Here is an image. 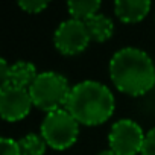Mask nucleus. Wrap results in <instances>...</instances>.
Listing matches in <instances>:
<instances>
[{
  "label": "nucleus",
  "mask_w": 155,
  "mask_h": 155,
  "mask_svg": "<svg viewBox=\"0 0 155 155\" xmlns=\"http://www.w3.org/2000/svg\"><path fill=\"white\" fill-rule=\"evenodd\" d=\"M70 84L67 78L58 71H41L29 87L32 102L37 108L52 113L55 110L64 108L70 94Z\"/></svg>",
  "instance_id": "nucleus-3"
},
{
  "label": "nucleus",
  "mask_w": 155,
  "mask_h": 155,
  "mask_svg": "<svg viewBox=\"0 0 155 155\" xmlns=\"http://www.w3.org/2000/svg\"><path fill=\"white\" fill-rule=\"evenodd\" d=\"M91 41L85 21L67 18L61 21L53 32V44L62 55H78L84 52Z\"/></svg>",
  "instance_id": "nucleus-5"
},
{
  "label": "nucleus",
  "mask_w": 155,
  "mask_h": 155,
  "mask_svg": "<svg viewBox=\"0 0 155 155\" xmlns=\"http://www.w3.org/2000/svg\"><path fill=\"white\" fill-rule=\"evenodd\" d=\"M38 76L37 73V67L29 62V61H17L14 64H11L9 68V74H8V81L5 85H12V87H18V88H28L32 85V82L35 81V78ZM2 85V87H5Z\"/></svg>",
  "instance_id": "nucleus-9"
},
{
  "label": "nucleus",
  "mask_w": 155,
  "mask_h": 155,
  "mask_svg": "<svg viewBox=\"0 0 155 155\" xmlns=\"http://www.w3.org/2000/svg\"><path fill=\"white\" fill-rule=\"evenodd\" d=\"M0 147H2V155H21V149H20L18 141L11 138V137H2Z\"/></svg>",
  "instance_id": "nucleus-14"
},
{
  "label": "nucleus",
  "mask_w": 155,
  "mask_h": 155,
  "mask_svg": "<svg viewBox=\"0 0 155 155\" xmlns=\"http://www.w3.org/2000/svg\"><path fill=\"white\" fill-rule=\"evenodd\" d=\"M85 25H87V29L90 32L91 41H96V43H104V41L110 40L114 34L113 20L108 15L101 14V12L93 15L91 18H88L85 21Z\"/></svg>",
  "instance_id": "nucleus-10"
},
{
  "label": "nucleus",
  "mask_w": 155,
  "mask_h": 155,
  "mask_svg": "<svg viewBox=\"0 0 155 155\" xmlns=\"http://www.w3.org/2000/svg\"><path fill=\"white\" fill-rule=\"evenodd\" d=\"M108 70L116 88L129 96H141L155 85V64L138 47L126 46L114 52Z\"/></svg>",
  "instance_id": "nucleus-1"
},
{
  "label": "nucleus",
  "mask_w": 155,
  "mask_h": 155,
  "mask_svg": "<svg viewBox=\"0 0 155 155\" xmlns=\"http://www.w3.org/2000/svg\"><path fill=\"white\" fill-rule=\"evenodd\" d=\"M96 155H117L113 149H104V150H101V152H97Z\"/></svg>",
  "instance_id": "nucleus-17"
},
{
  "label": "nucleus",
  "mask_w": 155,
  "mask_h": 155,
  "mask_svg": "<svg viewBox=\"0 0 155 155\" xmlns=\"http://www.w3.org/2000/svg\"><path fill=\"white\" fill-rule=\"evenodd\" d=\"M67 9H68L71 18L87 21L93 15L99 14L101 2L99 0H73V2L67 3Z\"/></svg>",
  "instance_id": "nucleus-11"
},
{
  "label": "nucleus",
  "mask_w": 155,
  "mask_h": 155,
  "mask_svg": "<svg viewBox=\"0 0 155 155\" xmlns=\"http://www.w3.org/2000/svg\"><path fill=\"white\" fill-rule=\"evenodd\" d=\"M47 5L49 2H46V0H20L18 2V6L29 14H38L44 8H47Z\"/></svg>",
  "instance_id": "nucleus-13"
},
{
  "label": "nucleus",
  "mask_w": 155,
  "mask_h": 155,
  "mask_svg": "<svg viewBox=\"0 0 155 155\" xmlns=\"http://www.w3.org/2000/svg\"><path fill=\"white\" fill-rule=\"evenodd\" d=\"M34 102L28 88L12 85L0 87V114L8 122H18L25 119Z\"/></svg>",
  "instance_id": "nucleus-7"
},
{
  "label": "nucleus",
  "mask_w": 155,
  "mask_h": 155,
  "mask_svg": "<svg viewBox=\"0 0 155 155\" xmlns=\"http://www.w3.org/2000/svg\"><path fill=\"white\" fill-rule=\"evenodd\" d=\"M150 6L152 3L149 0H117L114 12L125 23H137L149 14Z\"/></svg>",
  "instance_id": "nucleus-8"
},
{
  "label": "nucleus",
  "mask_w": 155,
  "mask_h": 155,
  "mask_svg": "<svg viewBox=\"0 0 155 155\" xmlns=\"http://www.w3.org/2000/svg\"><path fill=\"white\" fill-rule=\"evenodd\" d=\"M141 155H155V128L149 129L144 135V143L141 147Z\"/></svg>",
  "instance_id": "nucleus-15"
},
{
  "label": "nucleus",
  "mask_w": 155,
  "mask_h": 155,
  "mask_svg": "<svg viewBox=\"0 0 155 155\" xmlns=\"http://www.w3.org/2000/svg\"><path fill=\"white\" fill-rule=\"evenodd\" d=\"M64 108L79 125L96 126L105 123L113 116L116 99L105 84L85 79L71 87Z\"/></svg>",
  "instance_id": "nucleus-2"
},
{
  "label": "nucleus",
  "mask_w": 155,
  "mask_h": 155,
  "mask_svg": "<svg viewBox=\"0 0 155 155\" xmlns=\"http://www.w3.org/2000/svg\"><path fill=\"white\" fill-rule=\"evenodd\" d=\"M9 68H11V65L8 64V61L5 58L0 59V87L6 84L8 74H9Z\"/></svg>",
  "instance_id": "nucleus-16"
},
{
  "label": "nucleus",
  "mask_w": 155,
  "mask_h": 155,
  "mask_svg": "<svg viewBox=\"0 0 155 155\" xmlns=\"http://www.w3.org/2000/svg\"><path fill=\"white\" fill-rule=\"evenodd\" d=\"M144 132L141 126L131 119H120L113 123L108 143L117 155H137L141 152L144 143Z\"/></svg>",
  "instance_id": "nucleus-6"
},
{
  "label": "nucleus",
  "mask_w": 155,
  "mask_h": 155,
  "mask_svg": "<svg viewBox=\"0 0 155 155\" xmlns=\"http://www.w3.org/2000/svg\"><path fill=\"white\" fill-rule=\"evenodd\" d=\"M18 144L21 149V155H44L47 147V143L43 135L35 132H29L28 135L21 137L18 140Z\"/></svg>",
  "instance_id": "nucleus-12"
},
{
  "label": "nucleus",
  "mask_w": 155,
  "mask_h": 155,
  "mask_svg": "<svg viewBox=\"0 0 155 155\" xmlns=\"http://www.w3.org/2000/svg\"><path fill=\"white\" fill-rule=\"evenodd\" d=\"M41 135L47 146L64 150L76 143L79 135V123L65 108H59L46 114L41 123Z\"/></svg>",
  "instance_id": "nucleus-4"
}]
</instances>
